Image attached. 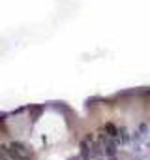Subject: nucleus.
<instances>
[{
  "mask_svg": "<svg viewBox=\"0 0 150 160\" xmlns=\"http://www.w3.org/2000/svg\"><path fill=\"white\" fill-rule=\"evenodd\" d=\"M96 160H103V158H96Z\"/></svg>",
  "mask_w": 150,
  "mask_h": 160,
  "instance_id": "obj_6",
  "label": "nucleus"
},
{
  "mask_svg": "<svg viewBox=\"0 0 150 160\" xmlns=\"http://www.w3.org/2000/svg\"><path fill=\"white\" fill-rule=\"evenodd\" d=\"M79 158L81 160H92V143L83 139L79 143Z\"/></svg>",
  "mask_w": 150,
  "mask_h": 160,
  "instance_id": "obj_1",
  "label": "nucleus"
},
{
  "mask_svg": "<svg viewBox=\"0 0 150 160\" xmlns=\"http://www.w3.org/2000/svg\"><path fill=\"white\" fill-rule=\"evenodd\" d=\"M118 126L115 124V122H111V121H107L105 124H103V132L107 134V136H111V138H118Z\"/></svg>",
  "mask_w": 150,
  "mask_h": 160,
  "instance_id": "obj_3",
  "label": "nucleus"
},
{
  "mask_svg": "<svg viewBox=\"0 0 150 160\" xmlns=\"http://www.w3.org/2000/svg\"><path fill=\"white\" fill-rule=\"evenodd\" d=\"M10 147L17 152V154H21L23 158H26V160H32V156H30V151L23 145V143H19V141H13V143H10Z\"/></svg>",
  "mask_w": 150,
  "mask_h": 160,
  "instance_id": "obj_2",
  "label": "nucleus"
},
{
  "mask_svg": "<svg viewBox=\"0 0 150 160\" xmlns=\"http://www.w3.org/2000/svg\"><path fill=\"white\" fill-rule=\"evenodd\" d=\"M71 160H79V158H71Z\"/></svg>",
  "mask_w": 150,
  "mask_h": 160,
  "instance_id": "obj_5",
  "label": "nucleus"
},
{
  "mask_svg": "<svg viewBox=\"0 0 150 160\" xmlns=\"http://www.w3.org/2000/svg\"><path fill=\"white\" fill-rule=\"evenodd\" d=\"M85 139H87V141H88V143H94V134H92V132H88V134H87V138H85Z\"/></svg>",
  "mask_w": 150,
  "mask_h": 160,
  "instance_id": "obj_4",
  "label": "nucleus"
}]
</instances>
